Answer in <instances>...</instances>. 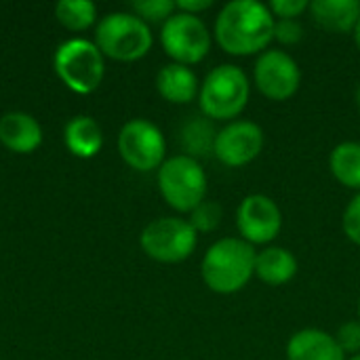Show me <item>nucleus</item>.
<instances>
[{
    "label": "nucleus",
    "instance_id": "nucleus-1",
    "mask_svg": "<svg viewBox=\"0 0 360 360\" xmlns=\"http://www.w3.org/2000/svg\"><path fill=\"white\" fill-rule=\"evenodd\" d=\"M274 15L259 0L226 2L213 23V38L232 57L262 55L274 42Z\"/></svg>",
    "mask_w": 360,
    "mask_h": 360
},
{
    "label": "nucleus",
    "instance_id": "nucleus-2",
    "mask_svg": "<svg viewBox=\"0 0 360 360\" xmlns=\"http://www.w3.org/2000/svg\"><path fill=\"white\" fill-rule=\"evenodd\" d=\"M255 247L240 236L215 240L200 259V278L205 287L217 295L243 291L255 276Z\"/></svg>",
    "mask_w": 360,
    "mask_h": 360
},
{
    "label": "nucleus",
    "instance_id": "nucleus-3",
    "mask_svg": "<svg viewBox=\"0 0 360 360\" xmlns=\"http://www.w3.org/2000/svg\"><path fill=\"white\" fill-rule=\"evenodd\" d=\"M251 97V80L236 63L215 65L198 91V105L205 118L217 122H232L245 112Z\"/></svg>",
    "mask_w": 360,
    "mask_h": 360
},
{
    "label": "nucleus",
    "instance_id": "nucleus-4",
    "mask_svg": "<svg viewBox=\"0 0 360 360\" xmlns=\"http://www.w3.org/2000/svg\"><path fill=\"white\" fill-rule=\"evenodd\" d=\"M156 184L162 200L177 213H192L207 200L209 177L198 158L188 154L169 156L156 171Z\"/></svg>",
    "mask_w": 360,
    "mask_h": 360
},
{
    "label": "nucleus",
    "instance_id": "nucleus-5",
    "mask_svg": "<svg viewBox=\"0 0 360 360\" xmlns=\"http://www.w3.org/2000/svg\"><path fill=\"white\" fill-rule=\"evenodd\" d=\"M97 49L103 57L114 61H137L146 57L154 44L152 30L131 11H116L103 15L95 25Z\"/></svg>",
    "mask_w": 360,
    "mask_h": 360
},
{
    "label": "nucleus",
    "instance_id": "nucleus-6",
    "mask_svg": "<svg viewBox=\"0 0 360 360\" xmlns=\"http://www.w3.org/2000/svg\"><path fill=\"white\" fill-rule=\"evenodd\" d=\"M53 68L59 80L78 95H91L105 76V57L93 40L70 38L53 55Z\"/></svg>",
    "mask_w": 360,
    "mask_h": 360
},
{
    "label": "nucleus",
    "instance_id": "nucleus-7",
    "mask_svg": "<svg viewBox=\"0 0 360 360\" xmlns=\"http://www.w3.org/2000/svg\"><path fill=\"white\" fill-rule=\"evenodd\" d=\"M139 245L158 264H181L196 251L198 232L184 217H158L141 230Z\"/></svg>",
    "mask_w": 360,
    "mask_h": 360
},
{
    "label": "nucleus",
    "instance_id": "nucleus-8",
    "mask_svg": "<svg viewBox=\"0 0 360 360\" xmlns=\"http://www.w3.org/2000/svg\"><path fill=\"white\" fill-rule=\"evenodd\" d=\"M160 44L173 63L192 68L209 55L213 32L207 27L202 17L175 11L160 25Z\"/></svg>",
    "mask_w": 360,
    "mask_h": 360
},
{
    "label": "nucleus",
    "instance_id": "nucleus-9",
    "mask_svg": "<svg viewBox=\"0 0 360 360\" xmlns=\"http://www.w3.org/2000/svg\"><path fill=\"white\" fill-rule=\"evenodd\" d=\"M118 154L133 171H158L167 160V139L154 122L133 118L118 133Z\"/></svg>",
    "mask_w": 360,
    "mask_h": 360
},
{
    "label": "nucleus",
    "instance_id": "nucleus-10",
    "mask_svg": "<svg viewBox=\"0 0 360 360\" xmlns=\"http://www.w3.org/2000/svg\"><path fill=\"white\" fill-rule=\"evenodd\" d=\"M253 84L270 101H287L302 86V68L283 49H268L257 55L253 65Z\"/></svg>",
    "mask_w": 360,
    "mask_h": 360
},
{
    "label": "nucleus",
    "instance_id": "nucleus-11",
    "mask_svg": "<svg viewBox=\"0 0 360 360\" xmlns=\"http://www.w3.org/2000/svg\"><path fill=\"white\" fill-rule=\"evenodd\" d=\"M238 236L253 247H270L283 230V211L268 194L245 196L234 213Z\"/></svg>",
    "mask_w": 360,
    "mask_h": 360
},
{
    "label": "nucleus",
    "instance_id": "nucleus-12",
    "mask_svg": "<svg viewBox=\"0 0 360 360\" xmlns=\"http://www.w3.org/2000/svg\"><path fill=\"white\" fill-rule=\"evenodd\" d=\"M264 143H266L264 129L253 120L238 118L226 122L217 131L213 154L221 165L230 169H240L251 165L264 152Z\"/></svg>",
    "mask_w": 360,
    "mask_h": 360
},
{
    "label": "nucleus",
    "instance_id": "nucleus-13",
    "mask_svg": "<svg viewBox=\"0 0 360 360\" xmlns=\"http://www.w3.org/2000/svg\"><path fill=\"white\" fill-rule=\"evenodd\" d=\"M287 360H346L335 335L323 329H300L295 331L285 348Z\"/></svg>",
    "mask_w": 360,
    "mask_h": 360
},
{
    "label": "nucleus",
    "instance_id": "nucleus-14",
    "mask_svg": "<svg viewBox=\"0 0 360 360\" xmlns=\"http://www.w3.org/2000/svg\"><path fill=\"white\" fill-rule=\"evenodd\" d=\"M0 143L15 154H32L42 143V127L27 112H6L0 116Z\"/></svg>",
    "mask_w": 360,
    "mask_h": 360
},
{
    "label": "nucleus",
    "instance_id": "nucleus-15",
    "mask_svg": "<svg viewBox=\"0 0 360 360\" xmlns=\"http://www.w3.org/2000/svg\"><path fill=\"white\" fill-rule=\"evenodd\" d=\"M156 91L165 101L175 103V105H186L198 99L200 80L192 68L171 61L158 70Z\"/></svg>",
    "mask_w": 360,
    "mask_h": 360
},
{
    "label": "nucleus",
    "instance_id": "nucleus-16",
    "mask_svg": "<svg viewBox=\"0 0 360 360\" xmlns=\"http://www.w3.org/2000/svg\"><path fill=\"white\" fill-rule=\"evenodd\" d=\"M297 274V257L278 245L264 247L255 255V278L268 287H283Z\"/></svg>",
    "mask_w": 360,
    "mask_h": 360
},
{
    "label": "nucleus",
    "instance_id": "nucleus-17",
    "mask_svg": "<svg viewBox=\"0 0 360 360\" xmlns=\"http://www.w3.org/2000/svg\"><path fill=\"white\" fill-rule=\"evenodd\" d=\"M310 15L319 27L331 34H352L360 17L359 0H312Z\"/></svg>",
    "mask_w": 360,
    "mask_h": 360
},
{
    "label": "nucleus",
    "instance_id": "nucleus-18",
    "mask_svg": "<svg viewBox=\"0 0 360 360\" xmlns=\"http://www.w3.org/2000/svg\"><path fill=\"white\" fill-rule=\"evenodd\" d=\"M65 148L78 158H93L103 146V131L99 122L91 116H74L65 122L63 129Z\"/></svg>",
    "mask_w": 360,
    "mask_h": 360
},
{
    "label": "nucleus",
    "instance_id": "nucleus-19",
    "mask_svg": "<svg viewBox=\"0 0 360 360\" xmlns=\"http://www.w3.org/2000/svg\"><path fill=\"white\" fill-rule=\"evenodd\" d=\"M329 169L335 181L360 192V141H342L329 154Z\"/></svg>",
    "mask_w": 360,
    "mask_h": 360
},
{
    "label": "nucleus",
    "instance_id": "nucleus-20",
    "mask_svg": "<svg viewBox=\"0 0 360 360\" xmlns=\"http://www.w3.org/2000/svg\"><path fill=\"white\" fill-rule=\"evenodd\" d=\"M57 21L70 32H84L97 21V6L91 0H61L55 6Z\"/></svg>",
    "mask_w": 360,
    "mask_h": 360
},
{
    "label": "nucleus",
    "instance_id": "nucleus-21",
    "mask_svg": "<svg viewBox=\"0 0 360 360\" xmlns=\"http://www.w3.org/2000/svg\"><path fill=\"white\" fill-rule=\"evenodd\" d=\"M215 135L217 131L211 127L209 118H192L186 122V127L181 129V146H184V154L198 158L207 152H213V143H215Z\"/></svg>",
    "mask_w": 360,
    "mask_h": 360
},
{
    "label": "nucleus",
    "instance_id": "nucleus-22",
    "mask_svg": "<svg viewBox=\"0 0 360 360\" xmlns=\"http://www.w3.org/2000/svg\"><path fill=\"white\" fill-rule=\"evenodd\" d=\"M177 11L175 0H135L131 2V13L137 15L141 21L150 23H165Z\"/></svg>",
    "mask_w": 360,
    "mask_h": 360
},
{
    "label": "nucleus",
    "instance_id": "nucleus-23",
    "mask_svg": "<svg viewBox=\"0 0 360 360\" xmlns=\"http://www.w3.org/2000/svg\"><path fill=\"white\" fill-rule=\"evenodd\" d=\"M188 221L192 224V228L198 232V234H207V232H213L219 221H221V207L219 202L215 200H205L200 202L188 217Z\"/></svg>",
    "mask_w": 360,
    "mask_h": 360
},
{
    "label": "nucleus",
    "instance_id": "nucleus-24",
    "mask_svg": "<svg viewBox=\"0 0 360 360\" xmlns=\"http://www.w3.org/2000/svg\"><path fill=\"white\" fill-rule=\"evenodd\" d=\"M342 228L350 243L360 247V192L352 196V200L346 205L342 215Z\"/></svg>",
    "mask_w": 360,
    "mask_h": 360
},
{
    "label": "nucleus",
    "instance_id": "nucleus-25",
    "mask_svg": "<svg viewBox=\"0 0 360 360\" xmlns=\"http://www.w3.org/2000/svg\"><path fill=\"white\" fill-rule=\"evenodd\" d=\"M304 38V25L300 19H276L274 23V42L283 46H293L302 42Z\"/></svg>",
    "mask_w": 360,
    "mask_h": 360
},
{
    "label": "nucleus",
    "instance_id": "nucleus-26",
    "mask_svg": "<svg viewBox=\"0 0 360 360\" xmlns=\"http://www.w3.org/2000/svg\"><path fill=\"white\" fill-rule=\"evenodd\" d=\"M335 340L340 344V348L344 350V354L348 356H354V354H360V321H348L344 323L338 333H335Z\"/></svg>",
    "mask_w": 360,
    "mask_h": 360
},
{
    "label": "nucleus",
    "instance_id": "nucleus-27",
    "mask_svg": "<svg viewBox=\"0 0 360 360\" xmlns=\"http://www.w3.org/2000/svg\"><path fill=\"white\" fill-rule=\"evenodd\" d=\"M268 6L274 19H300L306 11H310L308 0H272Z\"/></svg>",
    "mask_w": 360,
    "mask_h": 360
},
{
    "label": "nucleus",
    "instance_id": "nucleus-28",
    "mask_svg": "<svg viewBox=\"0 0 360 360\" xmlns=\"http://www.w3.org/2000/svg\"><path fill=\"white\" fill-rule=\"evenodd\" d=\"M175 6H177V11H181V13L198 15V17H200V13H205V11H209V8L213 6V0H177Z\"/></svg>",
    "mask_w": 360,
    "mask_h": 360
},
{
    "label": "nucleus",
    "instance_id": "nucleus-29",
    "mask_svg": "<svg viewBox=\"0 0 360 360\" xmlns=\"http://www.w3.org/2000/svg\"><path fill=\"white\" fill-rule=\"evenodd\" d=\"M352 40H354L356 49L360 51V17L359 21H356V25H354V30H352Z\"/></svg>",
    "mask_w": 360,
    "mask_h": 360
},
{
    "label": "nucleus",
    "instance_id": "nucleus-30",
    "mask_svg": "<svg viewBox=\"0 0 360 360\" xmlns=\"http://www.w3.org/2000/svg\"><path fill=\"white\" fill-rule=\"evenodd\" d=\"M354 101H356V108H359V112H360V84L356 86V93H354Z\"/></svg>",
    "mask_w": 360,
    "mask_h": 360
},
{
    "label": "nucleus",
    "instance_id": "nucleus-31",
    "mask_svg": "<svg viewBox=\"0 0 360 360\" xmlns=\"http://www.w3.org/2000/svg\"><path fill=\"white\" fill-rule=\"evenodd\" d=\"M346 360H360V354H354V356H348Z\"/></svg>",
    "mask_w": 360,
    "mask_h": 360
},
{
    "label": "nucleus",
    "instance_id": "nucleus-32",
    "mask_svg": "<svg viewBox=\"0 0 360 360\" xmlns=\"http://www.w3.org/2000/svg\"><path fill=\"white\" fill-rule=\"evenodd\" d=\"M359 321H360V300H359Z\"/></svg>",
    "mask_w": 360,
    "mask_h": 360
}]
</instances>
